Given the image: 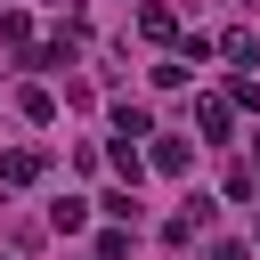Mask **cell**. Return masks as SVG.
<instances>
[{
  "label": "cell",
  "mask_w": 260,
  "mask_h": 260,
  "mask_svg": "<svg viewBox=\"0 0 260 260\" xmlns=\"http://www.w3.org/2000/svg\"><path fill=\"white\" fill-rule=\"evenodd\" d=\"M24 41H32V24H24L16 8H0V49H24Z\"/></svg>",
  "instance_id": "5b68a950"
},
{
  "label": "cell",
  "mask_w": 260,
  "mask_h": 260,
  "mask_svg": "<svg viewBox=\"0 0 260 260\" xmlns=\"http://www.w3.org/2000/svg\"><path fill=\"white\" fill-rule=\"evenodd\" d=\"M114 130H122V138H146L154 122H146V106H122V114H114Z\"/></svg>",
  "instance_id": "52a82bcc"
},
{
  "label": "cell",
  "mask_w": 260,
  "mask_h": 260,
  "mask_svg": "<svg viewBox=\"0 0 260 260\" xmlns=\"http://www.w3.org/2000/svg\"><path fill=\"white\" fill-rule=\"evenodd\" d=\"M49 219H57V228H65V236H73V228H81V219H89V211H81V195H57V203H49Z\"/></svg>",
  "instance_id": "277c9868"
},
{
  "label": "cell",
  "mask_w": 260,
  "mask_h": 260,
  "mask_svg": "<svg viewBox=\"0 0 260 260\" xmlns=\"http://www.w3.org/2000/svg\"><path fill=\"white\" fill-rule=\"evenodd\" d=\"M0 179H8V187H32V179H41V154H32V146L0 154Z\"/></svg>",
  "instance_id": "6da1fadb"
},
{
  "label": "cell",
  "mask_w": 260,
  "mask_h": 260,
  "mask_svg": "<svg viewBox=\"0 0 260 260\" xmlns=\"http://www.w3.org/2000/svg\"><path fill=\"white\" fill-rule=\"evenodd\" d=\"M195 122H203V138H228V98H203Z\"/></svg>",
  "instance_id": "7a4b0ae2"
},
{
  "label": "cell",
  "mask_w": 260,
  "mask_h": 260,
  "mask_svg": "<svg viewBox=\"0 0 260 260\" xmlns=\"http://www.w3.org/2000/svg\"><path fill=\"white\" fill-rule=\"evenodd\" d=\"M211 260H252V252L244 244H211Z\"/></svg>",
  "instance_id": "ba28073f"
},
{
  "label": "cell",
  "mask_w": 260,
  "mask_h": 260,
  "mask_svg": "<svg viewBox=\"0 0 260 260\" xmlns=\"http://www.w3.org/2000/svg\"><path fill=\"white\" fill-rule=\"evenodd\" d=\"M195 154H187V138H154V171H187Z\"/></svg>",
  "instance_id": "3957f363"
},
{
  "label": "cell",
  "mask_w": 260,
  "mask_h": 260,
  "mask_svg": "<svg viewBox=\"0 0 260 260\" xmlns=\"http://www.w3.org/2000/svg\"><path fill=\"white\" fill-rule=\"evenodd\" d=\"M219 49H228V57H236V65H252V57H260V32H228V41H219Z\"/></svg>",
  "instance_id": "8992f818"
}]
</instances>
